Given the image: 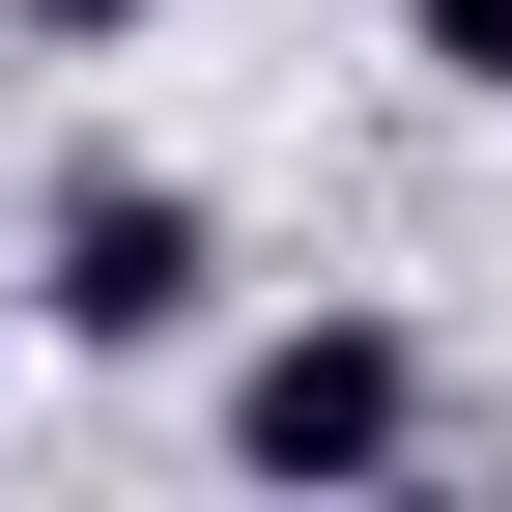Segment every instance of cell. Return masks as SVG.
I'll list each match as a JSON object with an SVG mask.
<instances>
[{"instance_id": "cell-1", "label": "cell", "mask_w": 512, "mask_h": 512, "mask_svg": "<svg viewBox=\"0 0 512 512\" xmlns=\"http://www.w3.org/2000/svg\"><path fill=\"white\" fill-rule=\"evenodd\" d=\"M200 456L228 484H427L456 456V370H427V313L313 285V313H256V342H200Z\"/></svg>"}, {"instance_id": "cell-5", "label": "cell", "mask_w": 512, "mask_h": 512, "mask_svg": "<svg viewBox=\"0 0 512 512\" xmlns=\"http://www.w3.org/2000/svg\"><path fill=\"white\" fill-rule=\"evenodd\" d=\"M0 399H29V285H0Z\"/></svg>"}, {"instance_id": "cell-4", "label": "cell", "mask_w": 512, "mask_h": 512, "mask_svg": "<svg viewBox=\"0 0 512 512\" xmlns=\"http://www.w3.org/2000/svg\"><path fill=\"white\" fill-rule=\"evenodd\" d=\"M171 0H0V57H143Z\"/></svg>"}, {"instance_id": "cell-3", "label": "cell", "mask_w": 512, "mask_h": 512, "mask_svg": "<svg viewBox=\"0 0 512 512\" xmlns=\"http://www.w3.org/2000/svg\"><path fill=\"white\" fill-rule=\"evenodd\" d=\"M399 57H427L456 114H512V0H399Z\"/></svg>"}, {"instance_id": "cell-2", "label": "cell", "mask_w": 512, "mask_h": 512, "mask_svg": "<svg viewBox=\"0 0 512 512\" xmlns=\"http://www.w3.org/2000/svg\"><path fill=\"white\" fill-rule=\"evenodd\" d=\"M29 342H86V370L228 342V200L143 171V143H57V200H29Z\"/></svg>"}]
</instances>
